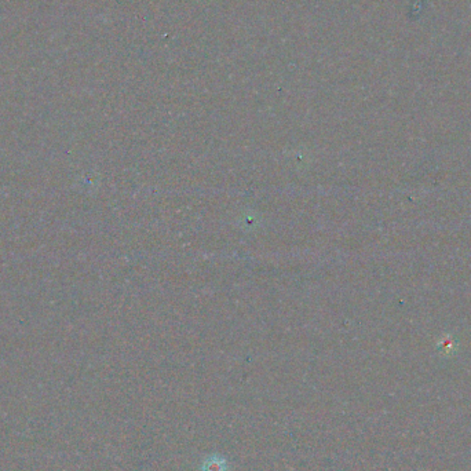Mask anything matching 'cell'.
Wrapping results in <instances>:
<instances>
[]
</instances>
